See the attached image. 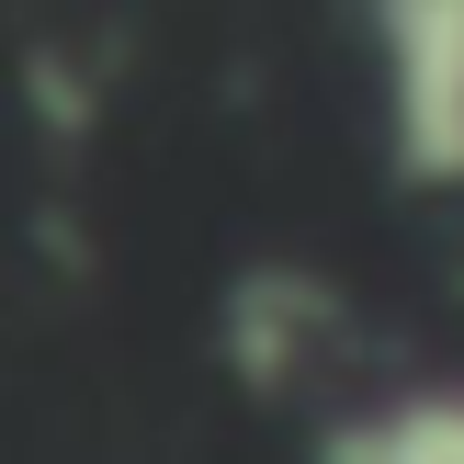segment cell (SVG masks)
<instances>
[{
	"mask_svg": "<svg viewBox=\"0 0 464 464\" xmlns=\"http://www.w3.org/2000/svg\"><path fill=\"white\" fill-rule=\"evenodd\" d=\"M306 464H464V385H420V397H374L329 420Z\"/></svg>",
	"mask_w": 464,
	"mask_h": 464,
	"instance_id": "3",
	"label": "cell"
},
{
	"mask_svg": "<svg viewBox=\"0 0 464 464\" xmlns=\"http://www.w3.org/2000/svg\"><path fill=\"white\" fill-rule=\"evenodd\" d=\"M329 329H340V295L317 284V272H295V261L238 272V284H227V306H216V352H227V374L261 385V397H284V385L317 362V340H329Z\"/></svg>",
	"mask_w": 464,
	"mask_h": 464,
	"instance_id": "2",
	"label": "cell"
},
{
	"mask_svg": "<svg viewBox=\"0 0 464 464\" xmlns=\"http://www.w3.org/2000/svg\"><path fill=\"white\" fill-rule=\"evenodd\" d=\"M385 102V170L408 193H464V0H362Z\"/></svg>",
	"mask_w": 464,
	"mask_h": 464,
	"instance_id": "1",
	"label": "cell"
}]
</instances>
